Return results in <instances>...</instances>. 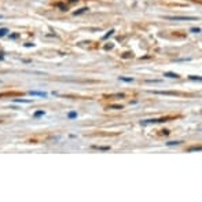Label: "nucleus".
Here are the masks:
<instances>
[{
	"label": "nucleus",
	"mask_w": 202,
	"mask_h": 202,
	"mask_svg": "<svg viewBox=\"0 0 202 202\" xmlns=\"http://www.w3.org/2000/svg\"><path fill=\"white\" fill-rule=\"evenodd\" d=\"M165 19L169 21H197L194 17H165Z\"/></svg>",
	"instance_id": "1"
},
{
	"label": "nucleus",
	"mask_w": 202,
	"mask_h": 202,
	"mask_svg": "<svg viewBox=\"0 0 202 202\" xmlns=\"http://www.w3.org/2000/svg\"><path fill=\"white\" fill-rule=\"evenodd\" d=\"M153 94H155V95H169V96L177 95L176 92H172V91H153Z\"/></svg>",
	"instance_id": "2"
},
{
	"label": "nucleus",
	"mask_w": 202,
	"mask_h": 202,
	"mask_svg": "<svg viewBox=\"0 0 202 202\" xmlns=\"http://www.w3.org/2000/svg\"><path fill=\"white\" fill-rule=\"evenodd\" d=\"M164 76H166L169 78H179L180 76L177 74V73H172V72H166V73H164Z\"/></svg>",
	"instance_id": "3"
},
{
	"label": "nucleus",
	"mask_w": 202,
	"mask_h": 202,
	"mask_svg": "<svg viewBox=\"0 0 202 202\" xmlns=\"http://www.w3.org/2000/svg\"><path fill=\"white\" fill-rule=\"evenodd\" d=\"M92 147L96 149V150H100V151H109L110 150L109 146H92Z\"/></svg>",
	"instance_id": "4"
},
{
	"label": "nucleus",
	"mask_w": 202,
	"mask_h": 202,
	"mask_svg": "<svg viewBox=\"0 0 202 202\" xmlns=\"http://www.w3.org/2000/svg\"><path fill=\"white\" fill-rule=\"evenodd\" d=\"M30 95H39V96H43V98H46L47 96V94L46 92H40V91H30Z\"/></svg>",
	"instance_id": "5"
},
{
	"label": "nucleus",
	"mask_w": 202,
	"mask_h": 202,
	"mask_svg": "<svg viewBox=\"0 0 202 202\" xmlns=\"http://www.w3.org/2000/svg\"><path fill=\"white\" fill-rule=\"evenodd\" d=\"M88 11V7H84V8H80L78 11H74V15H81V14H84V13H87Z\"/></svg>",
	"instance_id": "6"
},
{
	"label": "nucleus",
	"mask_w": 202,
	"mask_h": 202,
	"mask_svg": "<svg viewBox=\"0 0 202 202\" xmlns=\"http://www.w3.org/2000/svg\"><path fill=\"white\" fill-rule=\"evenodd\" d=\"M120 81H125V83H132L133 78L132 77H120Z\"/></svg>",
	"instance_id": "7"
},
{
	"label": "nucleus",
	"mask_w": 202,
	"mask_h": 202,
	"mask_svg": "<svg viewBox=\"0 0 202 202\" xmlns=\"http://www.w3.org/2000/svg\"><path fill=\"white\" fill-rule=\"evenodd\" d=\"M7 33H8V29L7 28H2V29H0V37H3V36H6Z\"/></svg>",
	"instance_id": "8"
},
{
	"label": "nucleus",
	"mask_w": 202,
	"mask_h": 202,
	"mask_svg": "<svg viewBox=\"0 0 202 202\" xmlns=\"http://www.w3.org/2000/svg\"><path fill=\"white\" fill-rule=\"evenodd\" d=\"M14 102H17V103H30L32 100L30 99H15Z\"/></svg>",
	"instance_id": "9"
},
{
	"label": "nucleus",
	"mask_w": 202,
	"mask_h": 202,
	"mask_svg": "<svg viewBox=\"0 0 202 202\" xmlns=\"http://www.w3.org/2000/svg\"><path fill=\"white\" fill-rule=\"evenodd\" d=\"M114 34V29H112V30H110V32L109 33H106L105 36H103V40H106V39H109L110 37V36H113Z\"/></svg>",
	"instance_id": "10"
},
{
	"label": "nucleus",
	"mask_w": 202,
	"mask_h": 202,
	"mask_svg": "<svg viewBox=\"0 0 202 202\" xmlns=\"http://www.w3.org/2000/svg\"><path fill=\"white\" fill-rule=\"evenodd\" d=\"M67 117H69L70 120H73V118H77V113H76V112H70L69 114H67Z\"/></svg>",
	"instance_id": "11"
},
{
	"label": "nucleus",
	"mask_w": 202,
	"mask_h": 202,
	"mask_svg": "<svg viewBox=\"0 0 202 202\" xmlns=\"http://www.w3.org/2000/svg\"><path fill=\"white\" fill-rule=\"evenodd\" d=\"M187 151H188V153H191V151H201V147H199V146H195V147H190Z\"/></svg>",
	"instance_id": "12"
},
{
	"label": "nucleus",
	"mask_w": 202,
	"mask_h": 202,
	"mask_svg": "<svg viewBox=\"0 0 202 202\" xmlns=\"http://www.w3.org/2000/svg\"><path fill=\"white\" fill-rule=\"evenodd\" d=\"M110 109H114V110H121L122 109V106L121 105H112V106H109Z\"/></svg>",
	"instance_id": "13"
},
{
	"label": "nucleus",
	"mask_w": 202,
	"mask_h": 202,
	"mask_svg": "<svg viewBox=\"0 0 202 202\" xmlns=\"http://www.w3.org/2000/svg\"><path fill=\"white\" fill-rule=\"evenodd\" d=\"M181 143V140H176V142H168L166 144L168 146H176V144H180Z\"/></svg>",
	"instance_id": "14"
},
{
	"label": "nucleus",
	"mask_w": 202,
	"mask_h": 202,
	"mask_svg": "<svg viewBox=\"0 0 202 202\" xmlns=\"http://www.w3.org/2000/svg\"><path fill=\"white\" fill-rule=\"evenodd\" d=\"M190 80H197V81H201L202 78L199 76H190Z\"/></svg>",
	"instance_id": "15"
},
{
	"label": "nucleus",
	"mask_w": 202,
	"mask_h": 202,
	"mask_svg": "<svg viewBox=\"0 0 202 202\" xmlns=\"http://www.w3.org/2000/svg\"><path fill=\"white\" fill-rule=\"evenodd\" d=\"M40 115H44V112H43V110H39V112L34 113V117H40Z\"/></svg>",
	"instance_id": "16"
},
{
	"label": "nucleus",
	"mask_w": 202,
	"mask_h": 202,
	"mask_svg": "<svg viewBox=\"0 0 202 202\" xmlns=\"http://www.w3.org/2000/svg\"><path fill=\"white\" fill-rule=\"evenodd\" d=\"M191 32H193V33H199V32H201V28H193Z\"/></svg>",
	"instance_id": "17"
},
{
	"label": "nucleus",
	"mask_w": 202,
	"mask_h": 202,
	"mask_svg": "<svg viewBox=\"0 0 202 202\" xmlns=\"http://www.w3.org/2000/svg\"><path fill=\"white\" fill-rule=\"evenodd\" d=\"M113 48V44H106L105 46V50H112Z\"/></svg>",
	"instance_id": "18"
},
{
	"label": "nucleus",
	"mask_w": 202,
	"mask_h": 202,
	"mask_svg": "<svg viewBox=\"0 0 202 202\" xmlns=\"http://www.w3.org/2000/svg\"><path fill=\"white\" fill-rule=\"evenodd\" d=\"M129 57H132L131 52H125V55H122V58H129Z\"/></svg>",
	"instance_id": "19"
},
{
	"label": "nucleus",
	"mask_w": 202,
	"mask_h": 202,
	"mask_svg": "<svg viewBox=\"0 0 202 202\" xmlns=\"http://www.w3.org/2000/svg\"><path fill=\"white\" fill-rule=\"evenodd\" d=\"M147 83H161V80H147Z\"/></svg>",
	"instance_id": "20"
},
{
	"label": "nucleus",
	"mask_w": 202,
	"mask_h": 202,
	"mask_svg": "<svg viewBox=\"0 0 202 202\" xmlns=\"http://www.w3.org/2000/svg\"><path fill=\"white\" fill-rule=\"evenodd\" d=\"M69 3L73 4V3H78V0H69Z\"/></svg>",
	"instance_id": "21"
},
{
	"label": "nucleus",
	"mask_w": 202,
	"mask_h": 202,
	"mask_svg": "<svg viewBox=\"0 0 202 202\" xmlns=\"http://www.w3.org/2000/svg\"><path fill=\"white\" fill-rule=\"evenodd\" d=\"M2 18H3V15H0V19H2Z\"/></svg>",
	"instance_id": "22"
}]
</instances>
